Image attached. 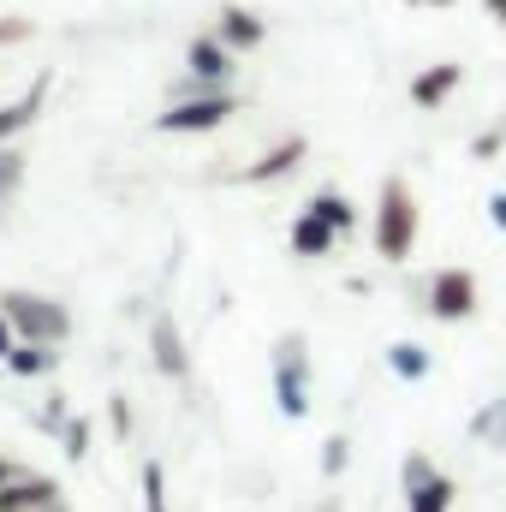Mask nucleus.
<instances>
[{
  "instance_id": "4",
  "label": "nucleus",
  "mask_w": 506,
  "mask_h": 512,
  "mask_svg": "<svg viewBox=\"0 0 506 512\" xmlns=\"http://www.w3.org/2000/svg\"><path fill=\"white\" fill-rule=\"evenodd\" d=\"M417 304H423L435 322H471L477 304H483V292H477V274H471V268L447 262V268H435V274L417 280Z\"/></svg>"
},
{
  "instance_id": "13",
  "label": "nucleus",
  "mask_w": 506,
  "mask_h": 512,
  "mask_svg": "<svg viewBox=\"0 0 506 512\" xmlns=\"http://www.w3.org/2000/svg\"><path fill=\"white\" fill-rule=\"evenodd\" d=\"M215 36H221L233 54H256V48L268 42V24L256 18L251 6H221V18H215Z\"/></svg>"
},
{
  "instance_id": "24",
  "label": "nucleus",
  "mask_w": 506,
  "mask_h": 512,
  "mask_svg": "<svg viewBox=\"0 0 506 512\" xmlns=\"http://www.w3.org/2000/svg\"><path fill=\"white\" fill-rule=\"evenodd\" d=\"M24 36H30V18H12V12H6V18H0V54H6V48H18Z\"/></svg>"
},
{
  "instance_id": "22",
  "label": "nucleus",
  "mask_w": 506,
  "mask_h": 512,
  "mask_svg": "<svg viewBox=\"0 0 506 512\" xmlns=\"http://www.w3.org/2000/svg\"><path fill=\"white\" fill-rule=\"evenodd\" d=\"M435 471H441V465H435L429 453H405V459H399V489L411 495V489H423V483H429Z\"/></svg>"
},
{
  "instance_id": "16",
  "label": "nucleus",
  "mask_w": 506,
  "mask_h": 512,
  "mask_svg": "<svg viewBox=\"0 0 506 512\" xmlns=\"http://www.w3.org/2000/svg\"><path fill=\"white\" fill-rule=\"evenodd\" d=\"M453 507H459V483H453L447 471H435L423 489L405 495V512H453Z\"/></svg>"
},
{
  "instance_id": "8",
  "label": "nucleus",
  "mask_w": 506,
  "mask_h": 512,
  "mask_svg": "<svg viewBox=\"0 0 506 512\" xmlns=\"http://www.w3.org/2000/svg\"><path fill=\"white\" fill-rule=\"evenodd\" d=\"M310 155V137L304 131H292V137H280V143H268L262 155H256L251 167L239 173L245 185H274V179H286V173H298V161Z\"/></svg>"
},
{
  "instance_id": "5",
  "label": "nucleus",
  "mask_w": 506,
  "mask_h": 512,
  "mask_svg": "<svg viewBox=\"0 0 506 512\" xmlns=\"http://www.w3.org/2000/svg\"><path fill=\"white\" fill-rule=\"evenodd\" d=\"M233 78H239V54L209 30V36H197V42L185 48V84H173L167 102H179V96H209V90H233Z\"/></svg>"
},
{
  "instance_id": "9",
  "label": "nucleus",
  "mask_w": 506,
  "mask_h": 512,
  "mask_svg": "<svg viewBox=\"0 0 506 512\" xmlns=\"http://www.w3.org/2000/svg\"><path fill=\"white\" fill-rule=\"evenodd\" d=\"M149 358H155V370L167 382H191V352H185V334H179L173 316H155L149 322Z\"/></svg>"
},
{
  "instance_id": "23",
  "label": "nucleus",
  "mask_w": 506,
  "mask_h": 512,
  "mask_svg": "<svg viewBox=\"0 0 506 512\" xmlns=\"http://www.w3.org/2000/svg\"><path fill=\"white\" fill-rule=\"evenodd\" d=\"M346 465H352V441L346 435H328L322 441V477H340Z\"/></svg>"
},
{
  "instance_id": "26",
  "label": "nucleus",
  "mask_w": 506,
  "mask_h": 512,
  "mask_svg": "<svg viewBox=\"0 0 506 512\" xmlns=\"http://www.w3.org/2000/svg\"><path fill=\"white\" fill-rule=\"evenodd\" d=\"M66 417H72V411H66V393H48V405H42V417H36V423H42V429H60Z\"/></svg>"
},
{
  "instance_id": "21",
  "label": "nucleus",
  "mask_w": 506,
  "mask_h": 512,
  "mask_svg": "<svg viewBox=\"0 0 506 512\" xmlns=\"http://www.w3.org/2000/svg\"><path fill=\"white\" fill-rule=\"evenodd\" d=\"M54 435H60V453H66V459H84V453H90V417H66Z\"/></svg>"
},
{
  "instance_id": "27",
  "label": "nucleus",
  "mask_w": 506,
  "mask_h": 512,
  "mask_svg": "<svg viewBox=\"0 0 506 512\" xmlns=\"http://www.w3.org/2000/svg\"><path fill=\"white\" fill-rule=\"evenodd\" d=\"M108 417H114V429H120V435H131V429H137V417H131L126 393H114V405H108Z\"/></svg>"
},
{
  "instance_id": "17",
  "label": "nucleus",
  "mask_w": 506,
  "mask_h": 512,
  "mask_svg": "<svg viewBox=\"0 0 506 512\" xmlns=\"http://www.w3.org/2000/svg\"><path fill=\"white\" fill-rule=\"evenodd\" d=\"M304 209H316V215H322L340 239H346V233H358V221H364V215H358V203H352V197H340V191H316Z\"/></svg>"
},
{
  "instance_id": "32",
  "label": "nucleus",
  "mask_w": 506,
  "mask_h": 512,
  "mask_svg": "<svg viewBox=\"0 0 506 512\" xmlns=\"http://www.w3.org/2000/svg\"><path fill=\"white\" fill-rule=\"evenodd\" d=\"M411 6H453V0H411Z\"/></svg>"
},
{
  "instance_id": "6",
  "label": "nucleus",
  "mask_w": 506,
  "mask_h": 512,
  "mask_svg": "<svg viewBox=\"0 0 506 512\" xmlns=\"http://www.w3.org/2000/svg\"><path fill=\"white\" fill-rule=\"evenodd\" d=\"M239 114V96L233 90H209V96H179L155 114V131L167 137H191V131H221L227 120Z\"/></svg>"
},
{
  "instance_id": "15",
  "label": "nucleus",
  "mask_w": 506,
  "mask_h": 512,
  "mask_svg": "<svg viewBox=\"0 0 506 512\" xmlns=\"http://www.w3.org/2000/svg\"><path fill=\"white\" fill-rule=\"evenodd\" d=\"M387 370H393L399 382H429L435 358H429V346H423V340H393V346H387Z\"/></svg>"
},
{
  "instance_id": "29",
  "label": "nucleus",
  "mask_w": 506,
  "mask_h": 512,
  "mask_svg": "<svg viewBox=\"0 0 506 512\" xmlns=\"http://www.w3.org/2000/svg\"><path fill=\"white\" fill-rule=\"evenodd\" d=\"M489 221L506 233V191H495V197H489Z\"/></svg>"
},
{
  "instance_id": "18",
  "label": "nucleus",
  "mask_w": 506,
  "mask_h": 512,
  "mask_svg": "<svg viewBox=\"0 0 506 512\" xmlns=\"http://www.w3.org/2000/svg\"><path fill=\"white\" fill-rule=\"evenodd\" d=\"M471 441L489 447V453H506V393L501 399H489V405L471 417Z\"/></svg>"
},
{
  "instance_id": "3",
  "label": "nucleus",
  "mask_w": 506,
  "mask_h": 512,
  "mask_svg": "<svg viewBox=\"0 0 506 512\" xmlns=\"http://www.w3.org/2000/svg\"><path fill=\"white\" fill-rule=\"evenodd\" d=\"M0 316L12 322L18 340H36V346H66L72 340V310L48 292H24V286H6L0 292Z\"/></svg>"
},
{
  "instance_id": "12",
  "label": "nucleus",
  "mask_w": 506,
  "mask_h": 512,
  "mask_svg": "<svg viewBox=\"0 0 506 512\" xmlns=\"http://www.w3.org/2000/svg\"><path fill=\"white\" fill-rule=\"evenodd\" d=\"M286 245H292V256H304V262H322V256L340 251V233L316 209H298V221L286 227Z\"/></svg>"
},
{
  "instance_id": "19",
  "label": "nucleus",
  "mask_w": 506,
  "mask_h": 512,
  "mask_svg": "<svg viewBox=\"0 0 506 512\" xmlns=\"http://www.w3.org/2000/svg\"><path fill=\"white\" fill-rule=\"evenodd\" d=\"M24 167H30V155H24L18 143H0V209L18 197V185H24Z\"/></svg>"
},
{
  "instance_id": "14",
  "label": "nucleus",
  "mask_w": 506,
  "mask_h": 512,
  "mask_svg": "<svg viewBox=\"0 0 506 512\" xmlns=\"http://www.w3.org/2000/svg\"><path fill=\"white\" fill-rule=\"evenodd\" d=\"M6 370H12L18 382L54 376V370H60V346H36V340H18V346H12V358H6Z\"/></svg>"
},
{
  "instance_id": "7",
  "label": "nucleus",
  "mask_w": 506,
  "mask_h": 512,
  "mask_svg": "<svg viewBox=\"0 0 506 512\" xmlns=\"http://www.w3.org/2000/svg\"><path fill=\"white\" fill-rule=\"evenodd\" d=\"M459 84H465V66H459V60H435V66H423V72L411 78V108L441 114V108L459 96Z\"/></svg>"
},
{
  "instance_id": "31",
  "label": "nucleus",
  "mask_w": 506,
  "mask_h": 512,
  "mask_svg": "<svg viewBox=\"0 0 506 512\" xmlns=\"http://www.w3.org/2000/svg\"><path fill=\"white\" fill-rule=\"evenodd\" d=\"M12 477H18V465H12V459H6V453H0V489H6V483H12Z\"/></svg>"
},
{
  "instance_id": "30",
  "label": "nucleus",
  "mask_w": 506,
  "mask_h": 512,
  "mask_svg": "<svg viewBox=\"0 0 506 512\" xmlns=\"http://www.w3.org/2000/svg\"><path fill=\"white\" fill-rule=\"evenodd\" d=\"M483 6H489V18H495V24L506 30V0H483Z\"/></svg>"
},
{
  "instance_id": "20",
  "label": "nucleus",
  "mask_w": 506,
  "mask_h": 512,
  "mask_svg": "<svg viewBox=\"0 0 506 512\" xmlns=\"http://www.w3.org/2000/svg\"><path fill=\"white\" fill-rule=\"evenodd\" d=\"M137 483H143V512H173L167 507V471H161V459H143Z\"/></svg>"
},
{
  "instance_id": "11",
  "label": "nucleus",
  "mask_w": 506,
  "mask_h": 512,
  "mask_svg": "<svg viewBox=\"0 0 506 512\" xmlns=\"http://www.w3.org/2000/svg\"><path fill=\"white\" fill-rule=\"evenodd\" d=\"M48 90H54V72H36V84H30L18 102H6V108H0V143H18L24 131L42 120V102H48Z\"/></svg>"
},
{
  "instance_id": "1",
  "label": "nucleus",
  "mask_w": 506,
  "mask_h": 512,
  "mask_svg": "<svg viewBox=\"0 0 506 512\" xmlns=\"http://www.w3.org/2000/svg\"><path fill=\"white\" fill-rule=\"evenodd\" d=\"M417 233H423V215H417V197L399 173H387L376 191V221H370V239H376L381 262H411L417 251Z\"/></svg>"
},
{
  "instance_id": "28",
  "label": "nucleus",
  "mask_w": 506,
  "mask_h": 512,
  "mask_svg": "<svg viewBox=\"0 0 506 512\" xmlns=\"http://www.w3.org/2000/svg\"><path fill=\"white\" fill-rule=\"evenodd\" d=\"M12 346H18V334H12V322H6V316H0V364H6V358H12Z\"/></svg>"
},
{
  "instance_id": "2",
  "label": "nucleus",
  "mask_w": 506,
  "mask_h": 512,
  "mask_svg": "<svg viewBox=\"0 0 506 512\" xmlns=\"http://www.w3.org/2000/svg\"><path fill=\"white\" fill-rule=\"evenodd\" d=\"M310 382H316V370H310V340H304L298 328H286V334L268 346V393H274L280 417H292V423L310 417Z\"/></svg>"
},
{
  "instance_id": "10",
  "label": "nucleus",
  "mask_w": 506,
  "mask_h": 512,
  "mask_svg": "<svg viewBox=\"0 0 506 512\" xmlns=\"http://www.w3.org/2000/svg\"><path fill=\"white\" fill-rule=\"evenodd\" d=\"M48 507H60V483L42 477V471H18L0 489V512H48Z\"/></svg>"
},
{
  "instance_id": "25",
  "label": "nucleus",
  "mask_w": 506,
  "mask_h": 512,
  "mask_svg": "<svg viewBox=\"0 0 506 512\" xmlns=\"http://www.w3.org/2000/svg\"><path fill=\"white\" fill-rule=\"evenodd\" d=\"M501 143H506V126H489L477 143H471V155H477V161H489V155H501Z\"/></svg>"
}]
</instances>
